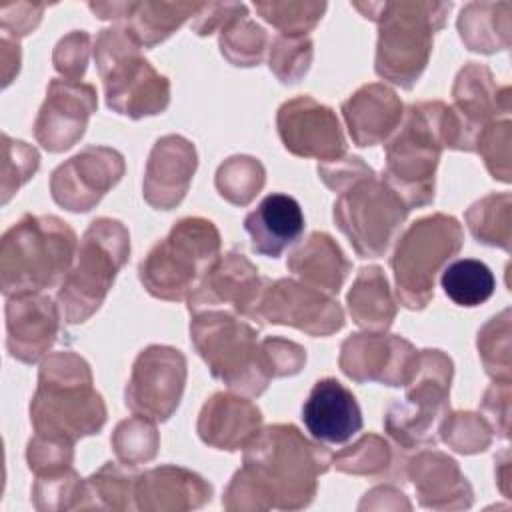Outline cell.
<instances>
[{"mask_svg": "<svg viewBox=\"0 0 512 512\" xmlns=\"http://www.w3.org/2000/svg\"><path fill=\"white\" fill-rule=\"evenodd\" d=\"M330 464L328 450L304 438L296 426H268L246 444L244 466L228 484L222 504L228 510L304 508Z\"/></svg>", "mask_w": 512, "mask_h": 512, "instance_id": "1", "label": "cell"}, {"mask_svg": "<svg viewBox=\"0 0 512 512\" xmlns=\"http://www.w3.org/2000/svg\"><path fill=\"white\" fill-rule=\"evenodd\" d=\"M212 486L198 474L160 466L136 478L134 500L140 510H190L210 502Z\"/></svg>", "mask_w": 512, "mask_h": 512, "instance_id": "25", "label": "cell"}, {"mask_svg": "<svg viewBox=\"0 0 512 512\" xmlns=\"http://www.w3.org/2000/svg\"><path fill=\"white\" fill-rule=\"evenodd\" d=\"M348 310L352 320L366 330L384 332L390 328L396 316V302L382 268L368 266L360 270L348 292Z\"/></svg>", "mask_w": 512, "mask_h": 512, "instance_id": "30", "label": "cell"}, {"mask_svg": "<svg viewBox=\"0 0 512 512\" xmlns=\"http://www.w3.org/2000/svg\"><path fill=\"white\" fill-rule=\"evenodd\" d=\"M338 192L340 196L334 202V222L338 228L348 236L358 256H382L410 208L368 166Z\"/></svg>", "mask_w": 512, "mask_h": 512, "instance_id": "11", "label": "cell"}, {"mask_svg": "<svg viewBox=\"0 0 512 512\" xmlns=\"http://www.w3.org/2000/svg\"><path fill=\"white\" fill-rule=\"evenodd\" d=\"M196 170V150L182 136L160 138L148 158L144 198L158 210L174 208L186 194Z\"/></svg>", "mask_w": 512, "mask_h": 512, "instance_id": "23", "label": "cell"}, {"mask_svg": "<svg viewBox=\"0 0 512 512\" xmlns=\"http://www.w3.org/2000/svg\"><path fill=\"white\" fill-rule=\"evenodd\" d=\"M76 234L56 216H22L0 246V282L6 298L38 294L64 278L74 262Z\"/></svg>", "mask_w": 512, "mask_h": 512, "instance_id": "4", "label": "cell"}, {"mask_svg": "<svg viewBox=\"0 0 512 512\" xmlns=\"http://www.w3.org/2000/svg\"><path fill=\"white\" fill-rule=\"evenodd\" d=\"M462 226L454 216L432 214L412 222L390 260L396 292L406 308L420 310L434 296V278L462 246Z\"/></svg>", "mask_w": 512, "mask_h": 512, "instance_id": "10", "label": "cell"}, {"mask_svg": "<svg viewBox=\"0 0 512 512\" xmlns=\"http://www.w3.org/2000/svg\"><path fill=\"white\" fill-rule=\"evenodd\" d=\"M262 280L256 266L240 252L220 256L206 272L200 284L188 296V310L194 314L216 306H232L246 318H258V302L262 296Z\"/></svg>", "mask_w": 512, "mask_h": 512, "instance_id": "19", "label": "cell"}, {"mask_svg": "<svg viewBox=\"0 0 512 512\" xmlns=\"http://www.w3.org/2000/svg\"><path fill=\"white\" fill-rule=\"evenodd\" d=\"M440 284L454 304L474 308L494 294L496 278L482 260L460 258L442 270Z\"/></svg>", "mask_w": 512, "mask_h": 512, "instance_id": "32", "label": "cell"}, {"mask_svg": "<svg viewBox=\"0 0 512 512\" xmlns=\"http://www.w3.org/2000/svg\"><path fill=\"white\" fill-rule=\"evenodd\" d=\"M134 484L136 478H132L124 468L106 462L84 482V498H94L92 506L124 510L130 508V496L134 498Z\"/></svg>", "mask_w": 512, "mask_h": 512, "instance_id": "37", "label": "cell"}, {"mask_svg": "<svg viewBox=\"0 0 512 512\" xmlns=\"http://www.w3.org/2000/svg\"><path fill=\"white\" fill-rule=\"evenodd\" d=\"M258 320L294 326L310 336H328L344 326V312L330 294L306 282L282 278L262 290Z\"/></svg>", "mask_w": 512, "mask_h": 512, "instance_id": "14", "label": "cell"}, {"mask_svg": "<svg viewBox=\"0 0 512 512\" xmlns=\"http://www.w3.org/2000/svg\"><path fill=\"white\" fill-rule=\"evenodd\" d=\"M30 420L36 436L66 444L104 426L102 396L92 386L90 366L78 354L56 352L42 362Z\"/></svg>", "mask_w": 512, "mask_h": 512, "instance_id": "2", "label": "cell"}, {"mask_svg": "<svg viewBox=\"0 0 512 512\" xmlns=\"http://www.w3.org/2000/svg\"><path fill=\"white\" fill-rule=\"evenodd\" d=\"M418 352L400 336L354 334L342 342L340 368L356 382L404 386L414 370Z\"/></svg>", "mask_w": 512, "mask_h": 512, "instance_id": "18", "label": "cell"}, {"mask_svg": "<svg viewBox=\"0 0 512 512\" xmlns=\"http://www.w3.org/2000/svg\"><path fill=\"white\" fill-rule=\"evenodd\" d=\"M456 122L442 102H420L408 108L406 122L386 146L382 180L408 208L424 206L434 198V174L444 146L454 148Z\"/></svg>", "mask_w": 512, "mask_h": 512, "instance_id": "3", "label": "cell"}, {"mask_svg": "<svg viewBox=\"0 0 512 512\" xmlns=\"http://www.w3.org/2000/svg\"><path fill=\"white\" fill-rule=\"evenodd\" d=\"M128 254L130 236L120 220L98 218L88 226L76 262L58 290L60 312L66 322H84L100 308Z\"/></svg>", "mask_w": 512, "mask_h": 512, "instance_id": "6", "label": "cell"}, {"mask_svg": "<svg viewBox=\"0 0 512 512\" xmlns=\"http://www.w3.org/2000/svg\"><path fill=\"white\" fill-rule=\"evenodd\" d=\"M258 406L234 394H214L200 412L198 434L202 442L220 450H238L260 432Z\"/></svg>", "mask_w": 512, "mask_h": 512, "instance_id": "24", "label": "cell"}, {"mask_svg": "<svg viewBox=\"0 0 512 512\" xmlns=\"http://www.w3.org/2000/svg\"><path fill=\"white\" fill-rule=\"evenodd\" d=\"M452 360L440 350L418 352L404 402H396L384 420L388 434L404 448L434 444L448 414Z\"/></svg>", "mask_w": 512, "mask_h": 512, "instance_id": "12", "label": "cell"}, {"mask_svg": "<svg viewBox=\"0 0 512 512\" xmlns=\"http://www.w3.org/2000/svg\"><path fill=\"white\" fill-rule=\"evenodd\" d=\"M266 44L264 30L244 16L234 14L222 26L220 48L234 66H254L260 62Z\"/></svg>", "mask_w": 512, "mask_h": 512, "instance_id": "35", "label": "cell"}, {"mask_svg": "<svg viewBox=\"0 0 512 512\" xmlns=\"http://www.w3.org/2000/svg\"><path fill=\"white\" fill-rule=\"evenodd\" d=\"M218 252L216 226L204 218H184L142 260L140 280L156 298L182 300L214 266Z\"/></svg>", "mask_w": 512, "mask_h": 512, "instance_id": "7", "label": "cell"}, {"mask_svg": "<svg viewBox=\"0 0 512 512\" xmlns=\"http://www.w3.org/2000/svg\"><path fill=\"white\" fill-rule=\"evenodd\" d=\"M438 432H442V440L462 454H474L488 448L492 440V428L484 418L472 412H456L446 414L440 422Z\"/></svg>", "mask_w": 512, "mask_h": 512, "instance_id": "38", "label": "cell"}, {"mask_svg": "<svg viewBox=\"0 0 512 512\" xmlns=\"http://www.w3.org/2000/svg\"><path fill=\"white\" fill-rule=\"evenodd\" d=\"M302 420L310 436L322 444H344L362 428L354 394L336 378H322L312 386L302 406Z\"/></svg>", "mask_w": 512, "mask_h": 512, "instance_id": "22", "label": "cell"}, {"mask_svg": "<svg viewBox=\"0 0 512 512\" xmlns=\"http://www.w3.org/2000/svg\"><path fill=\"white\" fill-rule=\"evenodd\" d=\"M190 336L214 378L250 396L266 390L272 374L264 346L258 342V330L246 320L206 310L192 320Z\"/></svg>", "mask_w": 512, "mask_h": 512, "instance_id": "5", "label": "cell"}, {"mask_svg": "<svg viewBox=\"0 0 512 512\" xmlns=\"http://www.w3.org/2000/svg\"><path fill=\"white\" fill-rule=\"evenodd\" d=\"M332 462L342 472L374 476L388 468L390 448L380 436L368 434V436L360 438L354 446L332 456Z\"/></svg>", "mask_w": 512, "mask_h": 512, "instance_id": "39", "label": "cell"}, {"mask_svg": "<svg viewBox=\"0 0 512 512\" xmlns=\"http://www.w3.org/2000/svg\"><path fill=\"white\" fill-rule=\"evenodd\" d=\"M466 220L478 242L510 250V194L482 198L466 212Z\"/></svg>", "mask_w": 512, "mask_h": 512, "instance_id": "33", "label": "cell"}, {"mask_svg": "<svg viewBox=\"0 0 512 512\" xmlns=\"http://www.w3.org/2000/svg\"><path fill=\"white\" fill-rule=\"evenodd\" d=\"M262 346L272 378L298 374L306 362V350L296 342L284 338H266L262 340Z\"/></svg>", "mask_w": 512, "mask_h": 512, "instance_id": "43", "label": "cell"}, {"mask_svg": "<svg viewBox=\"0 0 512 512\" xmlns=\"http://www.w3.org/2000/svg\"><path fill=\"white\" fill-rule=\"evenodd\" d=\"M244 230L252 240L254 252L278 258L304 232V214L294 196L268 194L244 218Z\"/></svg>", "mask_w": 512, "mask_h": 512, "instance_id": "26", "label": "cell"}, {"mask_svg": "<svg viewBox=\"0 0 512 512\" xmlns=\"http://www.w3.org/2000/svg\"><path fill=\"white\" fill-rule=\"evenodd\" d=\"M88 42L86 32H72L62 38L54 50V66L66 80H76L84 74L88 62Z\"/></svg>", "mask_w": 512, "mask_h": 512, "instance_id": "42", "label": "cell"}, {"mask_svg": "<svg viewBox=\"0 0 512 512\" xmlns=\"http://www.w3.org/2000/svg\"><path fill=\"white\" fill-rule=\"evenodd\" d=\"M278 132L286 150L296 156L334 162L346 152L336 114L310 96H298L280 106Z\"/></svg>", "mask_w": 512, "mask_h": 512, "instance_id": "16", "label": "cell"}, {"mask_svg": "<svg viewBox=\"0 0 512 512\" xmlns=\"http://www.w3.org/2000/svg\"><path fill=\"white\" fill-rule=\"evenodd\" d=\"M112 448L126 466L152 460L158 450V434L152 420L134 414L130 420L120 422L112 436Z\"/></svg>", "mask_w": 512, "mask_h": 512, "instance_id": "36", "label": "cell"}, {"mask_svg": "<svg viewBox=\"0 0 512 512\" xmlns=\"http://www.w3.org/2000/svg\"><path fill=\"white\" fill-rule=\"evenodd\" d=\"M124 158L106 146H88L52 172V198L72 210L86 212L122 178Z\"/></svg>", "mask_w": 512, "mask_h": 512, "instance_id": "15", "label": "cell"}, {"mask_svg": "<svg viewBox=\"0 0 512 512\" xmlns=\"http://www.w3.org/2000/svg\"><path fill=\"white\" fill-rule=\"evenodd\" d=\"M288 268L306 284L336 294L350 270L340 246L326 232H314L308 240L290 254Z\"/></svg>", "mask_w": 512, "mask_h": 512, "instance_id": "29", "label": "cell"}, {"mask_svg": "<svg viewBox=\"0 0 512 512\" xmlns=\"http://www.w3.org/2000/svg\"><path fill=\"white\" fill-rule=\"evenodd\" d=\"M264 186V166L252 156H232L216 172V188L236 206L248 204Z\"/></svg>", "mask_w": 512, "mask_h": 512, "instance_id": "34", "label": "cell"}, {"mask_svg": "<svg viewBox=\"0 0 512 512\" xmlns=\"http://www.w3.org/2000/svg\"><path fill=\"white\" fill-rule=\"evenodd\" d=\"M96 104L94 86L76 80H52L34 122L36 140L50 152L68 150L82 138Z\"/></svg>", "mask_w": 512, "mask_h": 512, "instance_id": "20", "label": "cell"}, {"mask_svg": "<svg viewBox=\"0 0 512 512\" xmlns=\"http://www.w3.org/2000/svg\"><path fill=\"white\" fill-rule=\"evenodd\" d=\"M510 120L508 116L502 122H490L476 138L474 150L484 156V162L490 174L502 182L510 180Z\"/></svg>", "mask_w": 512, "mask_h": 512, "instance_id": "41", "label": "cell"}, {"mask_svg": "<svg viewBox=\"0 0 512 512\" xmlns=\"http://www.w3.org/2000/svg\"><path fill=\"white\" fill-rule=\"evenodd\" d=\"M94 58L106 102L118 114L142 118L160 114L168 106V80L140 56V44L128 28L102 30L96 38Z\"/></svg>", "mask_w": 512, "mask_h": 512, "instance_id": "8", "label": "cell"}, {"mask_svg": "<svg viewBox=\"0 0 512 512\" xmlns=\"http://www.w3.org/2000/svg\"><path fill=\"white\" fill-rule=\"evenodd\" d=\"M186 382V358L180 350L152 344L134 362L126 386V406L142 418L164 422L178 408Z\"/></svg>", "mask_w": 512, "mask_h": 512, "instance_id": "13", "label": "cell"}, {"mask_svg": "<svg viewBox=\"0 0 512 512\" xmlns=\"http://www.w3.org/2000/svg\"><path fill=\"white\" fill-rule=\"evenodd\" d=\"M204 4H124L130 22L128 32L138 44L154 46L172 34L190 14L202 10Z\"/></svg>", "mask_w": 512, "mask_h": 512, "instance_id": "31", "label": "cell"}, {"mask_svg": "<svg viewBox=\"0 0 512 512\" xmlns=\"http://www.w3.org/2000/svg\"><path fill=\"white\" fill-rule=\"evenodd\" d=\"M342 112L352 140L358 146H374L386 140L402 120V102L384 84H368L354 92Z\"/></svg>", "mask_w": 512, "mask_h": 512, "instance_id": "28", "label": "cell"}, {"mask_svg": "<svg viewBox=\"0 0 512 512\" xmlns=\"http://www.w3.org/2000/svg\"><path fill=\"white\" fill-rule=\"evenodd\" d=\"M408 476L422 506L436 510L468 508L472 488L458 464L442 452H422L408 464Z\"/></svg>", "mask_w": 512, "mask_h": 512, "instance_id": "27", "label": "cell"}, {"mask_svg": "<svg viewBox=\"0 0 512 512\" xmlns=\"http://www.w3.org/2000/svg\"><path fill=\"white\" fill-rule=\"evenodd\" d=\"M454 108L452 116L456 122V150L472 152L478 134L498 114L508 116L510 112V90L508 86H496L490 70L476 62H470L460 70L454 84Z\"/></svg>", "mask_w": 512, "mask_h": 512, "instance_id": "17", "label": "cell"}, {"mask_svg": "<svg viewBox=\"0 0 512 512\" xmlns=\"http://www.w3.org/2000/svg\"><path fill=\"white\" fill-rule=\"evenodd\" d=\"M58 306L40 294L14 296L6 304V346L12 358L32 364L54 344Z\"/></svg>", "mask_w": 512, "mask_h": 512, "instance_id": "21", "label": "cell"}, {"mask_svg": "<svg viewBox=\"0 0 512 512\" xmlns=\"http://www.w3.org/2000/svg\"><path fill=\"white\" fill-rule=\"evenodd\" d=\"M312 60V42L306 36H278L270 48V70L282 82H296Z\"/></svg>", "mask_w": 512, "mask_h": 512, "instance_id": "40", "label": "cell"}, {"mask_svg": "<svg viewBox=\"0 0 512 512\" xmlns=\"http://www.w3.org/2000/svg\"><path fill=\"white\" fill-rule=\"evenodd\" d=\"M374 8L380 10L374 16L380 22L376 72L408 90L426 68L434 30L442 28L450 4L390 2Z\"/></svg>", "mask_w": 512, "mask_h": 512, "instance_id": "9", "label": "cell"}]
</instances>
